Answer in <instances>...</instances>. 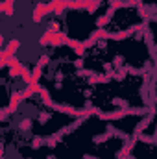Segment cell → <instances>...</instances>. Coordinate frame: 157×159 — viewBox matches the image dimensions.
Returning a JSON list of instances; mask_svg holds the SVG:
<instances>
[{"mask_svg":"<svg viewBox=\"0 0 157 159\" xmlns=\"http://www.w3.org/2000/svg\"><path fill=\"white\" fill-rule=\"evenodd\" d=\"M7 115H9V111H7V107L0 111V119H2V120H6V119H7Z\"/></svg>","mask_w":157,"mask_h":159,"instance_id":"83f0119b","label":"cell"},{"mask_svg":"<svg viewBox=\"0 0 157 159\" xmlns=\"http://www.w3.org/2000/svg\"><path fill=\"white\" fill-rule=\"evenodd\" d=\"M70 2H72V0H50L48 4H50V7H52V13L61 15L67 7H70Z\"/></svg>","mask_w":157,"mask_h":159,"instance_id":"52a82bcc","label":"cell"},{"mask_svg":"<svg viewBox=\"0 0 157 159\" xmlns=\"http://www.w3.org/2000/svg\"><path fill=\"white\" fill-rule=\"evenodd\" d=\"M41 100H43V104H44L46 107H52V104H54V100H52V96H50V93H48L46 89H43V93H41Z\"/></svg>","mask_w":157,"mask_h":159,"instance_id":"5bb4252c","label":"cell"},{"mask_svg":"<svg viewBox=\"0 0 157 159\" xmlns=\"http://www.w3.org/2000/svg\"><path fill=\"white\" fill-rule=\"evenodd\" d=\"M44 144H46V139H44V137H35V139L32 141V148H34V150H37V148L44 146Z\"/></svg>","mask_w":157,"mask_h":159,"instance_id":"ac0fdd59","label":"cell"},{"mask_svg":"<svg viewBox=\"0 0 157 159\" xmlns=\"http://www.w3.org/2000/svg\"><path fill=\"white\" fill-rule=\"evenodd\" d=\"M0 11H2L4 15L11 17V15L15 13V0H4V2L0 4Z\"/></svg>","mask_w":157,"mask_h":159,"instance_id":"7c38bea8","label":"cell"},{"mask_svg":"<svg viewBox=\"0 0 157 159\" xmlns=\"http://www.w3.org/2000/svg\"><path fill=\"white\" fill-rule=\"evenodd\" d=\"M111 135H113V131H111V129H107V133H104V135H96V137H94V144L105 143V141H107V139H109Z\"/></svg>","mask_w":157,"mask_h":159,"instance_id":"e0dca14e","label":"cell"},{"mask_svg":"<svg viewBox=\"0 0 157 159\" xmlns=\"http://www.w3.org/2000/svg\"><path fill=\"white\" fill-rule=\"evenodd\" d=\"M111 78H113V72H107V74H94V76L89 78V83H91V85H96V83H107Z\"/></svg>","mask_w":157,"mask_h":159,"instance_id":"4fadbf2b","label":"cell"},{"mask_svg":"<svg viewBox=\"0 0 157 159\" xmlns=\"http://www.w3.org/2000/svg\"><path fill=\"white\" fill-rule=\"evenodd\" d=\"M154 137H155V139H157V128H155V135H154Z\"/></svg>","mask_w":157,"mask_h":159,"instance_id":"836d02e7","label":"cell"},{"mask_svg":"<svg viewBox=\"0 0 157 159\" xmlns=\"http://www.w3.org/2000/svg\"><path fill=\"white\" fill-rule=\"evenodd\" d=\"M154 117H155V107H154V106H150V111H148V115L141 120L137 126H135V131H133V135H131V137H133V139H139V135H141V133H142V131H144V129L150 126V124H152Z\"/></svg>","mask_w":157,"mask_h":159,"instance_id":"3957f363","label":"cell"},{"mask_svg":"<svg viewBox=\"0 0 157 159\" xmlns=\"http://www.w3.org/2000/svg\"><path fill=\"white\" fill-rule=\"evenodd\" d=\"M150 107H126V109H115V111H100L96 117H100L102 120H118V119H126L131 115H148Z\"/></svg>","mask_w":157,"mask_h":159,"instance_id":"6da1fadb","label":"cell"},{"mask_svg":"<svg viewBox=\"0 0 157 159\" xmlns=\"http://www.w3.org/2000/svg\"><path fill=\"white\" fill-rule=\"evenodd\" d=\"M83 159H98V157H94V156H83Z\"/></svg>","mask_w":157,"mask_h":159,"instance_id":"f546056e","label":"cell"},{"mask_svg":"<svg viewBox=\"0 0 157 159\" xmlns=\"http://www.w3.org/2000/svg\"><path fill=\"white\" fill-rule=\"evenodd\" d=\"M48 13H52V7L50 4H37L35 9H34V15H32V20L34 22H41Z\"/></svg>","mask_w":157,"mask_h":159,"instance_id":"277c9868","label":"cell"},{"mask_svg":"<svg viewBox=\"0 0 157 159\" xmlns=\"http://www.w3.org/2000/svg\"><path fill=\"white\" fill-rule=\"evenodd\" d=\"M48 63H50V57H48V56H44V54L41 56L39 61H37V65H39V67H44V65H48Z\"/></svg>","mask_w":157,"mask_h":159,"instance_id":"cb8c5ba5","label":"cell"},{"mask_svg":"<svg viewBox=\"0 0 157 159\" xmlns=\"http://www.w3.org/2000/svg\"><path fill=\"white\" fill-rule=\"evenodd\" d=\"M32 74H34V81H32V83H39L41 76H43V67L35 65V67H34V70H32Z\"/></svg>","mask_w":157,"mask_h":159,"instance_id":"2e32d148","label":"cell"},{"mask_svg":"<svg viewBox=\"0 0 157 159\" xmlns=\"http://www.w3.org/2000/svg\"><path fill=\"white\" fill-rule=\"evenodd\" d=\"M100 2H102V0H100Z\"/></svg>","mask_w":157,"mask_h":159,"instance_id":"74e56055","label":"cell"},{"mask_svg":"<svg viewBox=\"0 0 157 159\" xmlns=\"http://www.w3.org/2000/svg\"><path fill=\"white\" fill-rule=\"evenodd\" d=\"M122 63H124V57H122V56H117V57H115V61H113V65H115L117 69H120V67H124Z\"/></svg>","mask_w":157,"mask_h":159,"instance_id":"d4e9b609","label":"cell"},{"mask_svg":"<svg viewBox=\"0 0 157 159\" xmlns=\"http://www.w3.org/2000/svg\"><path fill=\"white\" fill-rule=\"evenodd\" d=\"M152 20H157V15H155V17H152Z\"/></svg>","mask_w":157,"mask_h":159,"instance_id":"1f68e13d","label":"cell"},{"mask_svg":"<svg viewBox=\"0 0 157 159\" xmlns=\"http://www.w3.org/2000/svg\"><path fill=\"white\" fill-rule=\"evenodd\" d=\"M128 74V69H126V65L124 67H120V70H117V72H113V78H117V80H122L124 76Z\"/></svg>","mask_w":157,"mask_h":159,"instance_id":"603a6c76","label":"cell"},{"mask_svg":"<svg viewBox=\"0 0 157 159\" xmlns=\"http://www.w3.org/2000/svg\"><path fill=\"white\" fill-rule=\"evenodd\" d=\"M37 93H43V87H41L39 83H30V85H26V89L22 91V94H24V98H32L34 94H37Z\"/></svg>","mask_w":157,"mask_h":159,"instance_id":"30bf717a","label":"cell"},{"mask_svg":"<svg viewBox=\"0 0 157 159\" xmlns=\"http://www.w3.org/2000/svg\"><path fill=\"white\" fill-rule=\"evenodd\" d=\"M137 141L139 139H129V141H126L124 143V146H122V150L118 152V156H117V159H128L129 156H131V152H133V148H135V144H137Z\"/></svg>","mask_w":157,"mask_h":159,"instance_id":"8992f818","label":"cell"},{"mask_svg":"<svg viewBox=\"0 0 157 159\" xmlns=\"http://www.w3.org/2000/svg\"><path fill=\"white\" fill-rule=\"evenodd\" d=\"M128 6H137V2L135 0H111L109 2V9L113 11H117L120 7H128Z\"/></svg>","mask_w":157,"mask_h":159,"instance_id":"8fae6325","label":"cell"},{"mask_svg":"<svg viewBox=\"0 0 157 159\" xmlns=\"http://www.w3.org/2000/svg\"><path fill=\"white\" fill-rule=\"evenodd\" d=\"M113 106H118V107H122V109L129 107V104H128L124 98H113Z\"/></svg>","mask_w":157,"mask_h":159,"instance_id":"44dd1931","label":"cell"},{"mask_svg":"<svg viewBox=\"0 0 157 159\" xmlns=\"http://www.w3.org/2000/svg\"><path fill=\"white\" fill-rule=\"evenodd\" d=\"M67 46H70V48L74 50V54H76V56H79V57H83V56H85V50H87V46H85L81 41H78V39H70Z\"/></svg>","mask_w":157,"mask_h":159,"instance_id":"9c48e42d","label":"cell"},{"mask_svg":"<svg viewBox=\"0 0 157 159\" xmlns=\"http://www.w3.org/2000/svg\"><path fill=\"white\" fill-rule=\"evenodd\" d=\"M79 76H94V72L92 70H87V69H79Z\"/></svg>","mask_w":157,"mask_h":159,"instance_id":"484cf974","label":"cell"},{"mask_svg":"<svg viewBox=\"0 0 157 159\" xmlns=\"http://www.w3.org/2000/svg\"><path fill=\"white\" fill-rule=\"evenodd\" d=\"M135 2H137V7H139V6H144V4H142V0H135Z\"/></svg>","mask_w":157,"mask_h":159,"instance_id":"4dcf8cb0","label":"cell"},{"mask_svg":"<svg viewBox=\"0 0 157 159\" xmlns=\"http://www.w3.org/2000/svg\"><path fill=\"white\" fill-rule=\"evenodd\" d=\"M48 159H56V157H54V156H50V157H48Z\"/></svg>","mask_w":157,"mask_h":159,"instance_id":"e575fe53","label":"cell"},{"mask_svg":"<svg viewBox=\"0 0 157 159\" xmlns=\"http://www.w3.org/2000/svg\"><path fill=\"white\" fill-rule=\"evenodd\" d=\"M39 120L43 122V124H44V122H48V120H50V113H44V111H43V113L39 115Z\"/></svg>","mask_w":157,"mask_h":159,"instance_id":"4316f807","label":"cell"},{"mask_svg":"<svg viewBox=\"0 0 157 159\" xmlns=\"http://www.w3.org/2000/svg\"><path fill=\"white\" fill-rule=\"evenodd\" d=\"M139 141H142V143H148V144H155V137H150V135H146V133H141L139 135Z\"/></svg>","mask_w":157,"mask_h":159,"instance_id":"d6986e66","label":"cell"},{"mask_svg":"<svg viewBox=\"0 0 157 159\" xmlns=\"http://www.w3.org/2000/svg\"><path fill=\"white\" fill-rule=\"evenodd\" d=\"M20 100H24V94L15 91V93L11 94V98H9V104H7V111H9V113H15V111H17V107H19V104H20Z\"/></svg>","mask_w":157,"mask_h":159,"instance_id":"ba28073f","label":"cell"},{"mask_svg":"<svg viewBox=\"0 0 157 159\" xmlns=\"http://www.w3.org/2000/svg\"><path fill=\"white\" fill-rule=\"evenodd\" d=\"M74 65H76L78 69H81V67H83V57H79V59L76 61V63H74Z\"/></svg>","mask_w":157,"mask_h":159,"instance_id":"f1b7e54d","label":"cell"},{"mask_svg":"<svg viewBox=\"0 0 157 159\" xmlns=\"http://www.w3.org/2000/svg\"><path fill=\"white\" fill-rule=\"evenodd\" d=\"M20 78H22V81H24L26 85H30V83L34 81V74L30 72V69H28V67H24V70H22V76H20Z\"/></svg>","mask_w":157,"mask_h":159,"instance_id":"9a60e30c","label":"cell"},{"mask_svg":"<svg viewBox=\"0 0 157 159\" xmlns=\"http://www.w3.org/2000/svg\"><path fill=\"white\" fill-rule=\"evenodd\" d=\"M155 146H157V141H155Z\"/></svg>","mask_w":157,"mask_h":159,"instance_id":"d590c367","label":"cell"},{"mask_svg":"<svg viewBox=\"0 0 157 159\" xmlns=\"http://www.w3.org/2000/svg\"><path fill=\"white\" fill-rule=\"evenodd\" d=\"M111 20V17H107V15H102V17H98V20H96V26L98 28H104L107 22Z\"/></svg>","mask_w":157,"mask_h":159,"instance_id":"ffe728a7","label":"cell"},{"mask_svg":"<svg viewBox=\"0 0 157 159\" xmlns=\"http://www.w3.org/2000/svg\"><path fill=\"white\" fill-rule=\"evenodd\" d=\"M128 159H137V157H133V156H129V157H128Z\"/></svg>","mask_w":157,"mask_h":159,"instance_id":"d6a6232c","label":"cell"},{"mask_svg":"<svg viewBox=\"0 0 157 159\" xmlns=\"http://www.w3.org/2000/svg\"><path fill=\"white\" fill-rule=\"evenodd\" d=\"M7 67H9V76L11 78H17V76H22V70H24V65L13 56L11 59H9V63H7Z\"/></svg>","mask_w":157,"mask_h":159,"instance_id":"5b68a950","label":"cell"},{"mask_svg":"<svg viewBox=\"0 0 157 159\" xmlns=\"http://www.w3.org/2000/svg\"><path fill=\"white\" fill-rule=\"evenodd\" d=\"M155 72H157V67H155Z\"/></svg>","mask_w":157,"mask_h":159,"instance_id":"8d00e7d4","label":"cell"},{"mask_svg":"<svg viewBox=\"0 0 157 159\" xmlns=\"http://www.w3.org/2000/svg\"><path fill=\"white\" fill-rule=\"evenodd\" d=\"M70 37L65 35L63 32H56V30H46L43 35L39 37V44H52V46H63V44H69Z\"/></svg>","mask_w":157,"mask_h":159,"instance_id":"7a4b0ae2","label":"cell"},{"mask_svg":"<svg viewBox=\"0 0 157 159\" xmlns=\"http://www.w3.org/2000/svg\"><path fill=\"white\" fill-rule=\"evenodd\" d=\"M22 131H28V129H32V119H24L20 120V126H19Z\"/></svg>","mask_w":157,"mask_h":159,"instance_id":"7402d4cb","label":"cell"}]
</instances>
